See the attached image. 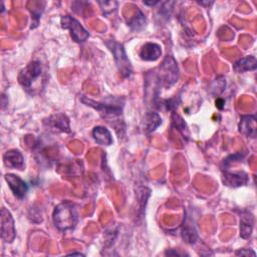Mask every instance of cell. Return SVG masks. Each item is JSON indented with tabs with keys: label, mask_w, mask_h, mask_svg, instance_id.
I'll use <instances>...</instances> for the list:
<instances>
[{
	"label": "cell",
	"mask_w": 257,
	"mask_h": 257,
	"mask_svg": "<svg viewBox=\"0 0 257 257\" xmlns=\"http://www.w3.org/2000/svg\"><path fill=\"white\" fill-rule=\"evenodd\" d=\"M77 221V211L72 203L65 201L55 207L53 212V222L58 230H71L76 226Z\"/></svg>",
	"instance_id": "6da1fadb"
},
{
	"label": "cell",
	"mask_w": 257,
	"mask_h": 257,
	"mask_svg": "<svg viewBox=\"0 0 257 257\" xmlns=\"http://www.w3.org/2000/svg\"><path fill=\"white\" fill-rule=\"evenodd\" d=\"M42 76V66L41 63L37 60H33L29 62L18 75V81L22 85V87L30 92L34 93L36 90L35 84L38 82L39 78Z\"/></svg>",
	"instance_id": "7a4b0ae2"
},
{
	"label": "cell",
	"mask_w": 257,
	"mask_h": 257,
	"mask_svg": "<svg viewBox=\"0 0 257 257\" xmlns=\"http://www.w3.org/2000/svg\"><path fill=\"white\" fill-rule=\"evenodd\" d=\"M160 71L157 74V81L159 85L170 87L177 82L179 78V70L175 59L167 55L160 66Z\"/></svg>",
	"instance_id": "3957f363"
},
{
	"label": "cell",
	"mask_w": 257,
	"mask_h": 257,
	"mask_svg": "<svg viewBox=\"0 0 257 257\" xmlns=\"http://www.w3.org/2000/svg\"><path fill=\"white\" fill-rule=\"evenodd\" d=\"M105 44L114 56L119 73L122 75V77L130 76L132 73V67H131L130 60L127 59L126 54L124 52L123 46L114 40L106 41Z\"/></svg>",
	"instance_id": "277c9868"
},
{
	"label": "cell",
	"mask_w": 257,
	"mask_h": 257,
	"mask_svg": "<svg viewBox=\"0 0 257 257\" xmlns=\"http://www.w3.org/2000/svg\"><path fill=\"white\" fill-rule=\"evenodd\" d=\"M81 101L88 105L91 106L93 108H95L96 110H98L100 112V114H102L105 118L111 117L114 118L118 115L121 114V110H122V105H120V103H103V102H97L94 101L90 98H87L85 96L81 97Z\"/></svg>",
	"instance_id": "5b68a950"
},
{
	"label": "cell",
	"mask_w": 257,
	"mask_h": 257,
	"mask_svg": "<svg viewBox=\"0 0 257 257\" xmlns=\"http://www.w3.org/2000/svg\"><path fill=\"white\" fill-rule=\"evenodd\" d=\"M61 25L62 28L68 29L70 31L72 39L76 42H83L89 36L88 32L82 27V25L75 18L69 15H65L61 18Z\"/></svg>",
	"instance_id": "8992f818"
},
{
	"label": "cell",
	"mask_w": 257,
	"mask_h": 257,
	"mask_svg": "<svg viewBox=\"0 0 257 257\" xmlns=\"http://www.w3.org/2000/svg\"><path fill=\"white\" fill-rule=\"evenodd\" d=\"M1 238L9 243L15 238L14 221L10 212L5 208L1 209Z\"/></svg>",
	"instance_id": "52a82bcc"
},
{
	"label": "cell",
	"mask_w": 257,
	"mask_h": 257,
	"mask_svg": "<svg viewBox=\"0 0 257 257\" xmlns=\"http://www.w3.org/2000/svg\"><path fill=\"white\" fill-rule=\"evenodd\" d=\"M44 123L53 132H63V133H70L69 128V119L66 115L58 113L49 116Z\"/></svg>",
	"instance_id": "ba28073f"
},
{
	"label": "cell",
	"mask_w": 257,
	"mask_h": 257,
	"mask_svg": "<svg viewBox=\"0 0 257 257\" xmlns=\"http://www.w3.org/2000/svg\"><path fill=\"white\" fill-rule=\"evenodd\" d=\"M5 180L9 188L17 198L19 199L24 198V196L28 191V187L24 181H22L18 176L13 174H6Z\"/></svg>",
	"instance_id": "9c48e42d"
},
{
	"label": "cell",
	"mask_w": 257,
	"mask_h": 257,
	"mask_svg": "<svg viewBox=\"0 0 257 257\" xmlns=\"http://www.w3.org/2000/svg\"><path fill=\"white\" fill-rule=\"evenodd\" d=\"M4 165L8 168H14L18 170L24 169V160L21 153L18 150L7 151L3 155Z\"/></svg>",
	"instance_id": "30bf717a"
},
{
	"label": "cell",
	"mask_w": 257,
	"mask_h": 257,
	"mask_svg": "<svg viewBox=\"0 0 257 257\" xmlns=\"http://www.w3.org/2000/svg\"><path fill=\"white\" fill-rule=\"evenodd\" d=\"M162 55V49L161 46L157 43L148 42L141 48L140 56L143 60L147 61H155L159 59V57Z\"/></svg>",
	"instance_id": "8fae6325"
},
{
	"label": "cell",
	"mask_w": 257,
	"mask_h": 257,
	"mask_svg": "<svg viewBox=\"0 0 257 257\" xmlns=\"http://www.w3.org/2000/svg\"><path fill=\"white\" fill-rule=\"evenodd\" d=\"M239 131L243 135L255 138L256 136V117L254 115H243L240 120Z\"/></svg>",
	"instance_id": "7c38bea8"
},
{
	"label": "cell",
	"mask_w": 257,
	"mask_h": 257,
	"mask_svg": "<svg viewBox=\"0 0 257 257\" xmlns=\"http://www.w3.org/2000/svg\"><path fill=\"white\" fill-rule=\"evenodd\" d=\"M223 182L227 186L231 187H238L243 184H246L247 182V174L244 172H240L238 174H232V173H225L223 175Z\"/></svg>",
	"instance_id": "4fadbf2b"
},
{
	"label": "cell",
	"mask_w": 257,
	"mask_h": 257,
	"mask_svg": "<svg viewBox=\"0 0 257 257\" xmlns=\"http://www.w3.org/2000/svg\"><path fill=\"white\" fill-rule=\"evenodd\" d=\"M127 23L133 29L139 30L140 28L144 27V25L146 23V18L144 16V14L142 13V11L138 7L134 6V9L130 11Z\"/></svg>",
	"instance_id": "5bb4252c"
},
{
	"label": "cell",
	"mask_w": 257,
	"mask_h": 257,
	"mask_svg": "<svg viewBox=\"0 0 257 257\" xmlns=\"http://www.w3.org/2000/svg\"><path fill=\"white\" fill-rule=\"evenodd\" d=\"M256 58L254 56H246L239 59L234 64V70L237 72H245L248 70H254L256 68Z\"/></svg>",
	"instance_id": "9a60e30c"
},
{
	"label": "cell",
	"mask_w": 257,
	"mask_h": 257,
	"mask_svg": "<svg viewBox=\"0 0 257 257\" xmlns=\"http://www.w3.org/2000/svg\"><path fill=\"white\" fill-rule=\"evenodd\" d=\"M92 135H93L95 142L99 145L108 146V145H111V143H112L111 135L108 132V130L105 127L95 126L92 131Z\"/></svg>",
	"instance_id": "2e32d148"
},
{
	"label": "cell",
	"mask_w": 257,
	"mask_h": 257,
	"mask_svg": "<svg viewBox=\"0 0 257 257\" xmlns=\"http://www.w3.org/2000/svg\"><path fill=\"white\" fill-rule=\"evenodd\" d=\"M161 122H162V119L157 112L149 111L145 116L144 130L146 133L149 134V133L155 131L161 124Z\"/></svg>",
	"instance_id": "e0dca14e"
},
{
	"label": "cell",
	"mask_w": 257,
	"mask_h": 257,
	"mask_svg": "<svg viewBox=\"0 0 257 257\" xmlns=\"http://www.w3.org/2000/svg\"><path fill=\"white\" fill-rule=\"evenodd\" d=\"M253 228V217L251 214H246L241 217V237L247 239L250 237Z\"/></svg>",
	"instance_id": "ac0fdd59"
},
{
	"label": "cell",
	"mask_w": 257,
	"mask_h": 257,
	"mask_svg": "<svg viewBox=\"0 0 257 257\" xmlns=\"http://www.w3.org/2000/svg\"><path fill=\"white\" fill-rule=\"evenodd\" d=\"M44 4H45L44 2H35V1L28 3V8L32 13V18H33V25L31 26V28H34L37 26L38 20L43 11Z\"/></svg>",
	"instance_id": "d6986e66"
},
{
	"label": "cell",
	"mask_w": 257,
	"mask_h": 257,
	"mask_svg": "<svg viewBox=\"0 0 257 257\" xmlns=\"http://www.w3.org/2000/svg\"><path fill=\"white\" fill-rule=\"evenodd\" d=\"M173 121L175 126L177 127V130L184 136V138H188V130H187V125L185 123V121L178 115V114H173Z\"/></svg>",
	"instance_id": "ffe728a7"
},
{
	"label": "cell",
	"mask_w": 257,
	"mask_h": 257,
	"mask_svg": "<svg viewBox=\"0 0 257 257\" xmlns=\"http://www.w3.org/2000/svg\"><path fill=\"white\" fill-rule=\"evenodd\" d=\"M215 85L212 86V93L213 94H219L220 92L223 91V89L225 88V85H226V81L224 79L223 76H219L216 80H215Z\"/></svg>",
	"instance_id": "44dd1931"
},
{
	"label": "cell",
	"mask_w": 257,
	"mask_h": 257,
	"mask_svg": "<svg viewBox=\"0 0 257 257\" xmlns=\"http://www.w3.org/2000/svg\"><path fill=\"white\" fill-rule=\"evenodd\" d=\"M183 238L189 243H194L195 240L197 239V235H196V232L192 228L187 227V228L183 229Z\"/></svg>",
	"instance_id": "7402d4cb"
},
{
	"label": "cell",
	"mask_w": 257,
	"mask_h": 257,
	"mask_svg": "<svg viewBox=\"0 0 257 257\" xmlns=\"http://www.w3.org/2000/svg\"><path fill=\"white\" fill-rule=\"evenodd\" d=\"M68 255H83L81 253H77V252H72V253H69Z\"/></svg>",
	"instance_id": "603a6c76"
}]
</instances>
